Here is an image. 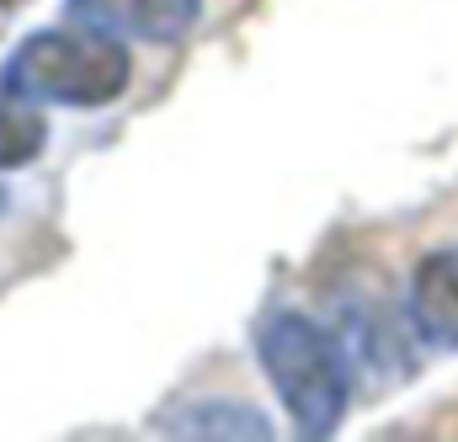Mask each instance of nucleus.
Returning a JSON list of instances; mask_svg holds the SVG:
<instances>
[{"label": "nucleus", "instance_id": "f257e3e1", "mask_svg": "<svg viewBox=\"0 0 458 442\" xmlns=\"http://www.w3.org/2000/svg\"><path fill=\"white\" fill-rule=\"evenodd\" d=\"M133 59L123 38L97 27H43L21 38L0 64V91L32 107H107L128 91Z\"/></svg>", "mask_w": 458, "mask_h": 442}, {"label": "nucleus", "instance_id": "423d86ee", "mask_svg": "<svg viewBox=\"0 0 458 442\" xmlns=\"http://www.w3.org/2000/svg\"><path fill=\"white\" fill-rule=\"evenodd\" d=\"M165 432H187V438H272L267 416L250 411V405H192L182 421H165Z\"/></svg>", "mask_w": 458, "mask_h": 442}, {"label": "nucleus", "instance_id": "39448f33", "mask_svg": "<svg viewBox=\"0 0 458 442\" xmlns=\"http://www.w3.org/2000/svg\"><path fill=\"white\" fill-rule=\"evenodd\" d=\"M48 144V123L38 117L32 102L0 91V171H16V166H32Z\"/></svg>", "mask_w": 458, "mask_h": 442}, {"label": "nucleus", "instance_id": "7ed1b4c3", "mask_svg": "<svg viewBox=\"0 0 458 442\" xmlns=\"http://www.w3.org/2000/svg\"><path fill=\"white\" fill-rule=\"evenodd\" d=\"M64 16L133 43H182L203 21V0H64Z\"/></svg>", "mask_w": 458, "mask_h": 442}, {"label": "nucleus", "instance_id": "20e7f679", "mask_svg": "<svg viewBox=\"0 0 458 442\" xmlns=\"http://www.w3.org/2000/svg\"><path fill=\"white\" fill-rule=\"evenodd\" d=\"M405 315L427 346L458 352V245H443L416 261L405 288Z\"/></svg>", "mask_w": 458, "mask_h": 442}, {"label": "nucleus", "instance_id": "f03ea898", "mask_svg": "<svg viewBox=\"0 0 458 442\" xmlns=\"http://www.w3.org/2000/svg\"><path fill=\"white\" fill-rule=\"evenodd\" d=\"M256 362L272 378L299 438H331L352 405V362L342 341L304 310H272L256 326Z\"/></svg>", "mask_w": 458, "mask_h": 442}, {"label": "nucleus", "instance_id": "0eeeda50", "mask_svg": "<svg viewBox=\"0 0 458 442\" xmlns=\"http://www.w3.org/2000/svg\"><path fill=\"white\" fill-rule=\"evenodd\" d=\"M21 5H27V0H0V21H5L11 11H21Z\"/></svg>", "mask_w": 458, "mask_h": 442}]
</instances>
